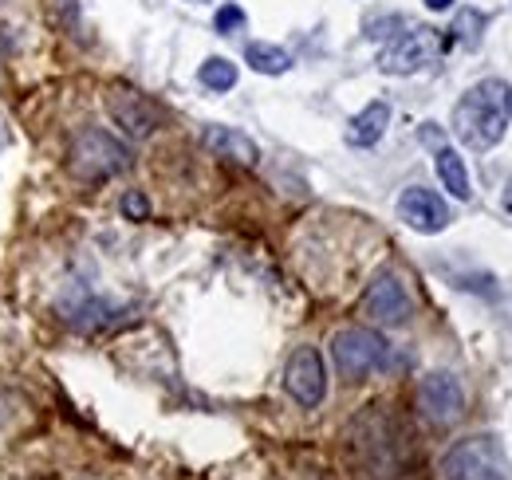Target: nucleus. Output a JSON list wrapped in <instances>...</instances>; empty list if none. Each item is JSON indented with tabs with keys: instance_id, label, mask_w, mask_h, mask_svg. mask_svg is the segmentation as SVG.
Returning <instances> with one entry per match:
<instances>
[{
	"instance_id": "1",
	"label": "nucleus",
	"mask_w": 512,
	"mask_h": 480,
	"mask_svg": "<svg viewBox=\"0 0 512 480\" xmlns=\"http://www.w3.org/2000/svg\"><path fill=\"white\" fill-rule=\"evenodd\" d=\"M509 115H512L509 83L505 79H481L453 107V130H457V138L465 146L493 150L505 138V130H509Z\"/></svg>"
},
{
	"instance_id": "2",
	"label": "nucleus",
	"mask_w": 512,
	"mask_h": 480,
	"mask_svg": "<svg viewBox=\"0 0 512 480\" xmlns=\"http://www.w3.org/2000/svg\"><path fill=\"white\" fill-rule=\"evenodd\" d=\"M442 477L446 480H512V461L501 449L497 437L477 433L465 437L442 457Z\"/></svg>"
},
{
	"instance_id": "3",
	"label": "nucleus",
	"mask_w": 512,
	"mask_h": 480,
	"mask_svg": "<svg viewBox=\"0 0 512 480\" xmlns=\"http://www.w3.org/2000/svg\"><path fill=\"white\" fill-rule=\"evenodd\" d=\"M130 166V150L107 130H83L71 146V174L79 181H107Z\"/></svg>"
},
{
	"instance_id": "4",
	"label": "nucleus",
	"mask_w": 512,
	"mask_h": 480,
	"mask_svg": "<svg viewBox=\"0 0 512 480\" xmlns=\"http://www.w3.org/2000/svg\"><path fill=\"white\" fill-rule=\"evenodd\" d=\"M331 359H335L343 378L355 382V378H367V374L390 366V343H386L379 331L343 327V331L331 339Z\"/></svg>"
},
{
	"instance_id": "5",
	"label": "nucleus",
	"mask_w": 512,
	"mask_h": 480,
	"mask_svg": "<svg viewBox=\"0 0 512 480\" xmlns=\"http://www.w3.org/2000/svg\"><path fill=\"white\" fill-rule=\"evenodd\" d=\"M438 56H442L438 32H434V28H414V32H406V36H398L390 48H383L379 67H383L386 75H414V71H422L426 63L438 60Z\"/></svg>"
},
{
	"instance_id": "6",
	"label": "nucleus",
	"mask_w": 512,
	"mask_h": 480,
	"mask_svg": "<svg viewBox=\"0 0 512 480\" xmlns=\"http://www.w3.org/2000/svg\"><path fill=\"white\" fill-rule=\"evenodd\" d=\"M284 386L288 394L304 406V410H316L327 394V370H323V355L316 347H300L288 366H284Z\"/></svg>"
},
{
	"instance_id": "7",
	"label": "nucleus",
	"mask_w": 512,
	"mask_h": 480,
	"mask_svg": "<svg viewBox=\"0 0 512 480\" xmlns=\"http://www.w3.org/2000/svg\"><path fill=\"white\" fill-rule=\"evenodd\" d=\"M363 307H367V315H371L375 323H383V327H402V323L410 319V311H414L406 284H402L394 272H383V276L371 280V288H367V296H363Z\"/></svg>"
},
{
	"instance_id": "8",
	"label": "nucleus",
	"mask_w": 512,
	"mask_h": 480,
	"mask_svg": "<svg viewBox=\"0 0 512 480\" xmlns=\"http://www.w3.org/2000/svg\"><path fill=\"white\" fill-rule=\"evenodd\" d=\"M418 406L422 414L434 421V425H453V421L465 414V394L457 386V378L438 370V374H426L422 386H418Z\"/></svg>"
},
{
	"instance_id": "9",
	"label": "nucleus",
	"mask_w": 512,
	"mask_h": 480,
	"mask_svg": "<svg viewBox=\"0 0 512 480\" xmlns=\"http://www.w3.org/2000/svg\"><path fill=\"white\" fill-rule=\"evenodd\" d=\"M398 217L414 229V233H442L449 221V205L434 193V189H422V185H410L402 197H398Z\"/></svg>"
},
{
	"instance_id": "10",
	"label": "nucleus",
	"mask_w": 512,
	"mask_h": 480,
	"mask_svg": "<svg viewBox=\"0 0 512 480\" xmlns=\"http://www.w3.org/2000/svg\"><path fill=\"white\" fill-rule=\"evenodd\" d=\"M107 107H111L115 122H119L127 134H134V138H146V134L154 130V107H150L142 95L119 91V95H111V99H107Z\"/></svg>"
},
{
	"instance_id": "11",
	"label": "nucleus",
	"mask_w": 512,
	"mask_h": 480,
	"mask_svg": "<svg viewBox=\"0 0 512 480\" xmlns=\"http://www.w3.org/2000/svg\"><path fill=\"white\" fill-rule=\"evenodd\" d=\"M201 142H205L217 158H233V162H241V166H253L256 162V142L249 134L233 130V126H205Z\"/></svg>"
},
{
	"instance_id": "12",
	"label": "nucleus",
	"mask_w": 512,
	"mask_h": 480,
	"mask_svg": "<svg viewBox=\"0 0 512 480\" xmlns=\"http://www.w3.org/2000/svg\"><path fill=\"white\" fill-rule=\"evenodd\" d=\"M386 126H390V107H386L383 99H379V103H367V107L351 119V126H347V146H359V150L375 146L386 134Z\"/></svg>"
},
{
	"instance_id": "13",
	"label": "nucleus",
	"mask_w": 512,
	"mask_h": 480,
	"mask_svg": "<svg viewBox=\"0 0 512 480\" xmlns=\"http://www.w3.org/2000/svg\"><path fill=\"white\" fill-rule=\"evenodd\" d=\"M434 170L457 201H469L473 197V181H469V170H465V158L453 150V146H438L434 150Z\"/></svg>"
},
{
	"instance_id": "14",
	"label": "nucleus",
	"mask_w": 512,
	"mask_h": 480,
	"mask_svg": "<svg viewBox=\"0 0 512 480\" xmlns=\"http://www.w3.org/2000/svg\"><path fill=\"white\" fill-rule=\"evenodd\" d=\"M245 60L253 71L260 75H284L288 67H292V56L284 52V48H276V44H249L245 48Z\"/></svg>"
},
{
	"instance_id": "15",
	"label": "nucleus",
	"mask_w": 512,
	"mask_h": 480,
	"mask_svg": "<svg viewBox=\"0 0 512 480\" xmlns=\"http://www.w3.org/2000/svg\"><path fill=\"white\" fill-rule=\"evenodd\" d=\"M197 79L209 87V91H233L237 87V63L221 60V56H213V60L201 63V71H197Z\"/></svg>"
},
{
	"instance_id": "16",
	"label": "nucleus",
	"mask_w": 512,
	"mask_h": 480,
	"mask_svg": "<svg viewBox=\"0 0 512 480\" xmlns=\"http://www.w3.org/2000/svg\"><path fill=\"white\" fill-rule=\"evenodd\" d=\"M481 28H485V16H481L477 8H465V12H457V20H453V40L477 48V44H481Z\"/></svg>"
},
{
	"instance_id": "17",
	"label": "nucleus",
	"mask_w": 512,
	"mask_h": 480,
	"mask_svg": "<svg viewBox=\"0 0 512 480\" xmlns=\"http://www.w3.org/2000/svg\"><path fill=\"white\" fill-rule=\"evenodd\" d=\"M245 24V8L241 4H225L221 12H217V20H213V28L221 32V36H229V32H237Z\"/></svg>"
},
{
	"instance_id": "18",
	"label": "nucleus",
	"mask_w": 512,
	"mask_h": 480,
	"mask_svg": "<svg viewBox=\"0 0 512 480\" xmlns=\"http://www.w3.org/2000/svg\"><path fill=\"white\" fill-rule=\"evenodd\" d=\"M146 209H150V205H146V197H142V193H127V197H123V213L134 217V221H142V217H146Z\"/></svg>"
},
{
	"instance_id": "19",
	"label": "nucleus",
	"mask_w": 512,
	"mask_h": 480,
	"mask_svg": "<svg viewBox=\"0 0 512 480\" xmlns=\"http://www.w3.org/2000/svg\"><path fill=\"white\" fill-rule=\"evenodd\" d=\"M418 138H422L426 146H434V150H438V146H446V138H442V130H434V122H426V126L418 130Z\"/></svg>"
},
{
	"instance_id": "20",
	"label": "nucleus",
	"mask_w": 512,
	"mask_h": 480,
	"mask_svg": "<svg viewBox=\"0 0 512 480\" xmlns=\"http://www.w3.org/2000/svg\"><path fill=\"white\" fill-rule=\"evenodd\" d=\"M453 0H426V8H434V12H446Z\"/></svg>"
},
{
	"instance_id": "21",
	"label": "nucleus",
	"mask_w": 512,
	"mask_h": 480,
	"mask_svg": "<svg viewBox=\"0 0 512 480\" xmlns=\"http://www.w3.org/2000/svg\"><path fill=\"white\" fill-rule=\"evenodd\" d=\"M505 209L512 213V178H509V185H505Z\"/></svg>"
}]
</instances>
